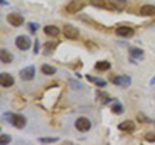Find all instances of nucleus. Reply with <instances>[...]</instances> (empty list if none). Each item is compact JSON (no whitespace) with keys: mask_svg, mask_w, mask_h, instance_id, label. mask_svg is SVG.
<instances>
[{"mask_svg":"<svg viewBox=\"0 0 155 145\" xmlns=\"http://www.w3.org/2000/svg\"><path fill=\"white\" fill-rule=\"evenodd\" d=\"M4 119L7 120V122L11 123L13 127L16 128H23L27 123L26 118L23 117L21 114H14V113H11V112H7L4 114Z\"/></svg>","mask_w":155,"mask_h":145,"instance_id":"1","label":"nucleus"},{"mask_svg":"<svg viewBox=\"0 0 155 145\" xmlns=\"http://www.w3.org/2000/svg\"><path fill=\"white\" fill-rule=\"evenodd\" d=\"M84 7H85L84 0H71V2L65 7V12L69 13V14H75L78 12H80Z\"/></svg>","mask_w":155,"mask_h":145,"instance_id":"2","label":"nucleus"},{"mask_svg":"<svg viewBox=\"0 0 155 145\" xmlns=\"http://www.w3.org/2000/svg\"><path fill=\"white\" fill-rule=\"evenodd\" d=\"M89 3L93 7L105 9V11H118V8L115 7L113 0H89Z\"/></svg>","mask_w":155,"mask_h":145,"instance_id":"3","label":"nucleus"},{"mask_svg":"<svg viewBox=\"0 0 155 145\" xmlns=\"http://www.w3.org/2000/svg\"><path fill=\"white\" fill-rule=\"evenodd\" d=\"M75 127H76L78 131H80V132H87V131H89V130H91L92 123H91V120H89L88 118L80 117V118L76 119Z\"/></svg>","mask_w":155,"mask_h":145,"instance_id":"4","label":"nucleus"},{"mask_svg":"<svg viewBox=\"0 0 155 145\" xmlns=\"http://www.w3.org/2000/svg\"><path fill=\"white\" fill-rule=\"evenodd\" d=\"M34 76H35V66H27L19 71V78L22 80H32Z\"/></svg>","mask_w":155,"mask_h":145,"instance_id":"5","label":"nucleus"},{"mask_svg":"<svg viewBox=\"0 0 155 145\" xmlns=\"http://www.w3.org/2000/svg\"><path fill=\"white\" fill-rule=\"evenodd\" d=\"M16 46L18 49L21 51H27L31 47V40L25 35H19L16 38Z\"/></svg>","mask_w":155,"mask_h":145,"instance_id":"6","label":"nucleus"},{"mask_svg":"<svg viewBox=\"0 0 155 145\" xmlns=\"http://www.w3.org/2000/svg\"><path fill=\"white\" fill-rule=\"evenodd\" d=\"M7 21L14 27H19L21 25H23V22H25L23 17L21 14H17V13H9L7 16Z\"/></svg>","mask_w":155,"mask_h":145,"instance_id":"7","label":"nucleus"},{"mask_svg":"<svg viewBox=\"0 0 155 145\" xmlns=\"http://www.w3.org/2000/svg\"><path fill=\"white\" fill-rule=\"evenodd\" d=\"M64 35L67 39L75 40V39H78V36H79V30L72 25H65L64 26Z\"/></svg>","mask_w":155,"mask_h":145,"instance_id":"8","label":"nucleus"},{"mask_svg":"<svg viewBox=\"0 0 155 145\" xmlns=\"http://www.w3.org/2000/svg\"><path fill=\"white\" fill-rule=\"evenodd\" d=\"M115 34L122 38H132L134 35V30L129 26H119L115 30Z\"/></svg>","mask_w":155,"mask_h":145,"instance_id":"9","label":"nucleus"},{"mask_svg":"<svg viewBox=\"0 0 155 145\" xmlns=\"http://www.w3.org/2000/svg\"><path fill=\"white\" fill-rule=\"evenodd\" d=\"M113 83L119 87H128L130 84V78L128 75H118L113 79Z\"/></svg>","mask_w":155,"mask_h":145,"instance_id":"10","label":"nucleus"},{"mask_svg":"<svg viewBox=\"0 0 155 145\" xmlns=\"http://www.w3.org/2000/svg\"><path fill=\"white\" fill-rule=\"evenodd\" d=\"M140 14L143 17H153L155 16V5H150V4H145L140 8Z\"/></svg>","mask_w":155,"mask_h":145,"instance_id":"11","label":"nucleus"},{"mask_svg":"<svg viewBox=\"0 0 155 145\" xmlns=\"http://www.w3.org/2000/svg\"><path fill=\"white\" fill-rule=\"evenodd\" d=\"M0 84H2L3 87H5V88H8V87H12L14 84V78L11 74L3 72V74L0 75Z\"/></svg>","mask_w":155,"mask_h":145,"instance_id":"12","label":"nucleus"},{"mask_svg":"<svg viewBox=\"0 0 155 145\" xmlns=\"http://www.w3.org/2000/svg\"><path fill=\"white\" fill-rule=\"evenodd\" d=\"M118 128L123 132H133L136 130V124L132 120H124V122H122L118 126Z\"/></svg>","mask_w":155,"mask_h":145,"instance_id":"13","label":"nucleus"},{"mask_svg":"<svg viewBox=\"0 0 155 145\" xmlns=\"http://www.w3.org/2000/svg\"><path fill=\"white\" fill-rule=\"evenodd\" d=\"M0 60H2V62H4V64H11L13 61V55L7 49H2L0 51Z\"/></svg>","mask_w":155,"mask_h":145,"instance_id":"14","label":"nucleus"},{"mask_svg":"<svg viewBox=\"0 0 155 145\" xmlns=\"http://www.w3.org/2000/svg\"><path fill=\"white\" fill-rule=\"evenodd\" d=\"M44 34L48 36H58L60 35V29L57 26H53V25H49V26H45L44 27Z\"/></svg>","mask_w":155,"mask_h":145,"instance_id":"15","label":"nucleus"},{"mask_svg":"<svg viewBox=\"0 0 155 145\" xmlns=\"http://www.w3.org/2000/svg\"><path fill=\"white\" fill-rule=\"evenodd\" d=\"M129 56L132 59H136V60H141L143 57V51L140 49V48H134V47H130L129 48Z\"/></svg>","mask_w":155,"mask_h":145,"instance_id":"16","label":"nucleus"},{"mask_svg":"<svg viewBox=\"0 0 155 145\" xmlns=\"http://www.w3.org/2000/svg\"><path fill=\"white\" fill-rule=\"evenodd\" d=\"M110 67H111V64H110L109 61H105V60L97 61L96 65H94V69L98 70V71H106V70H109Z\"/></svg>","mask_w":155,"mask_h":145,"instance_id":"17","label":"nucleus"},{"mask_svg":"<svg viewBox=\"0 0 155 145\" xmlns=\"http://www.w3.org/2000/svg\"><path fill=\"white\" fill-rule=\"evenodd\" d=\"M58 44V42H47L44 44V49H45V55H51V53H53V51L56 49V47Z\"/></svg>","mask_w":155,"mask_h":145,"instance_id":"18","label":"nucleus"},{"mask_svg":"<svg viewBox=\"0 0 155 145\" xmlns=\"http://www.w3.org/2000/svg\"><path fill=\"white\" fill-rule=\"evenodd\" d=\"M97 97H98L100 103H102L104 105L109 104L110 101H111V99L109 97V95H107V93H105L104 91H98V92H97Z\"/></svg>","mask_w":155,"mask_h":145,"instance_id":"19","label":"nucleus"},{"mask_svg":"<svg viewBox=\"0 0 155 145\" xmlns=\"http://www.w3.org/2000/svg\"><path fill=\"white\" fill-rule=\"evenodd\" d=\"M56 67H53V66H51V65H47V64H44V65H41V72L43 74H45V75H53V74H56Z\"/></svg>","mask_w":155,"mask_h":145,"instance_id":"20","label":"nucleus"},{"mask_svg":"<svg viewBox=\"0 0 155 145\" xmlns=\"http://www.w3.org/2000/svg\"><path fill=\"white\" fill-rule=\"evenodd\" d=\"M87 79L89 82H92L93 84L98 86V87H105L106 86V82L104 79H100V78H96V76H92V75H87Z\"/></svg>","mask_w":155,"mask_h":145,"instance_id":"21","label":"nucleus"},{"mask_svg":"<svg viewBox=\"0 0 155 145\" xmlns=\"http://www.w3.org/2000/svg\"><path fill=\"white\" fill-rule=\"evenodd\" d=\"M111 112H113L114 114H122L124 112V108H123V105L118 103V101H115V103L111 105Z\"/></svg>","mask_w":155,"mask_h":145,"instance_id":"22","label":"nucleus"},{"mask_svg":"<svg viewBox=\"0 0 155 145\" xmlns=\"http://www.w3.org/2000/svg\"><path fill=\"white\" fill-rule=\"evenodd\" d=\"M80 20H81V21H84V22H87V23H91V25H93V26H96L97 29H101V30H102V31H106V27H105V26H102V25H100V23H94L93 21H92V20H91V18H89V17H87V16H81V17H80Z\"/></svg>","mask_w":155,"mask_h":145,"instance_id":"23","label":"nucleus"},{"mask_svg":"<svg viewBox=\"0 0 155 145\" xmlns=\"http://www.w3.org/2000/svg\"><path fill=\"white\" fill-rule=\"evenodd\" d=\"M11 141H12V137L9 136V135L2 133V136H0V144H2V145H5V144H9Z\"/></svg>","mask_w":155,"mask_h":145,"instance_id":"24","label":"nucleus"},{"mask_svg":"<svg viewBox=\"0 0 155 145\" xmlns=\"http://www.w3.org/2000/svg\"><path fill=\"white\" fill-rule=\"evenodd\" d=\"M27 27H28V30H30L31 34H35L36 30L39 29V23H34V22H28L27 23Z\"/></svg>","mask_w":155,"mask_h":145,"instance_id":"25","label":"nucleus"},{"mask_svg":"<svg viewBox=\"0 0 155 145\" xmlns=\"http://www.w3.org/2000/svg\"><path fill=\"white\" fill-rule=\"evenodd\" d=\"M39 141L40 143H57L58 141V137H40L39 139Z\"/></svg>","mask_w":155,"mask_h":145,"instance_id":"26","label":"nucleus"},{"mask_svg":"<svg viewBox=\"0 0 155 145\" xmlns=\"http://www.w3.org/2000/svg\"><path fill=\"white\" fill-rule=\"evenodd\" d=\"M137 119H138L141 123H151V119L147 118V117H145L142 113H140V114L137 115Z\"/></svg>","mask_w":155,"mask_h":145,"instance_id":"27","label":"nucleus"},{"mask_svg":"<svg viewBox=\"0 0 155 145\" xmlns=\"http://www.w3.org/2000/svg\"><path fill=\"white\" fill-rule=\"evenodd\" d=\"M145 140L150 143H155V132H147L145 135Z\"/></svg>","mask_w":155,"mask_h":145,"instance_id":"28","label":"nucleus"},{"mask_svg":"<svg viewBox=\"0 0 155 145\" xmlns=\"http://www.w3.org/2000/svg\"><path fill=\"white\" fill-rule=\"evenodd\" d=\"M70 84H71L72 87H74V88H81V87H83L80 83H76L75 80H70Z\"/></svg>","mask_w":155,"mask_h":145,"instance_id":"29","label":"nucleus"},{"mask_svg":"<svg viewBox=\"0 0 155 145\" xmlns=\"http://www.w3.org/2000/svg\"><path fill=\"white\" fill-rule=\"evenodd\" d=\"M38 52H39V42L36 40V42H35V48H34V53H35V55H36Z\"/></svg>","mask_w":155,"mask_h":145,"instance_id":"30","label":"nucleus"},{"mask_svg":"<svg viewBox=\"0 0 155 145\" xmlns=\"http://www.w3.org/2000/svg\"><path fill=\"white\" fill-rule=\"evenodd\" d=\"M150 84H155V76H154L151 80H150Z\"/></svg>","mask_w":155,"mask_h":145,"instance_id":"31","label":"nucleus"}]
</instances>
